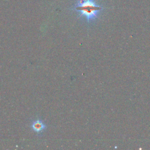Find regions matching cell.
I'll list each match as a JSON object with an SVG mask.
<instances>
[{
	"mask_svg": "<svg viewBox=\"0 0 150 150\" xmlns=\"http://www.w3.org/2000/svg\"><path fill=\"white\" fill-rule=\"evenodd\" d=\"M74 9L80 13L81 16L84 17L88 22H90L97 18L103 7L97 5L94 0H78Z\"/></svg>",
	"mask_w": 150,
	"mask_h": 150,
	"instance_id": "6da1fadb",
	"label": "cell"
},
{
	"mask_svg": "<svg viewBox=\"0 0 150 150\" xmlns=\"http://www.w3.org/2000/svg\"><path fill=\"white\" fill-rule=\"evenodd\" d=\"M30 128L37 134L42 133L46 128V124L40 119H37L31 123Z\"/></svg>",
	"mask_w": 150,
	"mask_h": 150,
	"instance_id": "7a4b0ae2",
	"label": "cell"
}]
</instances>
